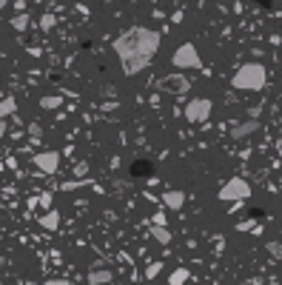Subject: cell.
<instances>
[{
	"mask_svg": "<svg viewBox=\"0 0 282 285\" xmlns=\"http://www.w3.org/2000/svg\"><path fill=\"white\" fill-rule=\"evenodd\" d=\"M129 3H131V0H129Z\"/></svg>",
	"mask_w": 282,
	"mask_h": 285,
	"instance_id": "d4e9b609",
	"label": "cell"
},
{
	"mask_svg": "<svg viewBox=\"0 0 282 285\" xmlns=\"http://www.w3.org/2000/svg\"><path fill=\"white\" fill-rule=\"evenodd\" d=\"M43 285H71V283H68V280H46Z\"/></svg>",
	"mask_w": 282,
	"mask_h": 285,
	"instance_id": "7402d4cb",
	"label": "cell"
},
{
	"mask_svg": "<svg viewBox=\"0 0 282 285\" xmlns=\"http://www.w3.org/2000/svg\"><path fill=\"white\" fill-rule=\"evenodd\" d=\"M254 132H260V120H245V123H239V126L231 129V137L234 140H245V137H251Z\"/></svg>",
	"mask_w": 282,
	"mask_h": 285,
	"instance_id": "52a82bcc",
	"label": "cell"
},
{
	"mask_svg": "<svg viewBox=\"0 0 282 285\" xmlns=\"http://www.w3.org/2000/svg\"><path fill=\"white\" fill-rule=\"evenodd\" d=\"M154 240H157L160 245H168V242H171V231H168L166 225H154Z\"/></svg>",
	"mask_w": 282,
	"mask_h": 285,
	"instance_id": "4fadbf2b",
	"label": "cell"
},
{
	"mask_svg": "<svg viewBox=\"0 0 282 285\" xmlns=\"http://www.w3.org/2000/svg\"><path fill=\"white\" fill-rule=\"evenodd\" d=\"M265 83H268V71L262 63H242L231 77V86L237 91H262Z\"/></svg>",
	"mask_w": 282,
	"mask_h": 285,
	"instance_id": "7a4b0ae2",
	"label": "cell"
},
{
	"mask_svg": "<svg viewBox=\"0 0 282 285\" xmlns=\"http://www.w3.org/2000/svg\"><path fill=\"white\" fill-rule=\"evenodd\" d=\"M265 251H268V257L282 260V242H265Z\"/></svg>",
	"mask_w": 282,
	"mask_h": 285,
	"instance_id": "9a60e30c",
	"label": "cell"
},
{
	"mask_svg": "<svg viewBox=\"0 0 282 285\" xmlns=\"http://www.w3.org/2000/svg\"><path fill=\"white\" fill-rule=\"evenodd\" d=\"M15 109H17L15 97H3V100H0V120H6L9 114H15Z\"/></svg>",
	"mask_w": 282,
	"mask_h": 285,
	"instance_id": "7c38bea8",
	"label": "cell"
},
{
	"mask_svg": "<svg viewBox=\"0 0 282 285\" xmlns=\"http://www.w3.org/2000/svg\"><path fill=\"white\" fill-rule=\"evenodd\" d=\"M54 23H57V17L54 15H43L40 17V26H43V29H54Z\"/></svg>",
	"mask_w": 282,
	"mask_h": 285,
	"instance_id": "ac0fdd59",
	"label": "cell"
},
{
	"mask_svg": "<svg viewBox=\"0 0 282 285\" xmlns=\"http://www.w3.org/2000/svg\"><path fill=\"white\" fill-rule=\"evenodd\" d=\"M160 40H163L160 32H154L149 26H131L120 37H114V51L120 57V63H123V71L129 77L146 71L154 60V54H157V49H160Z\"/></svg>",
	"mask_w": 282,
	"mask_h": 285,
	"instance_id": "6da1fadb",
	"label": "cell"
},
{
	"mask_svg": "<svg viewBox=\"0 0 282 285\" xmlns=\"http://www.w3.org/2000/svg\"><path fill=\"white\" fill-rule=\"evenodd\" d=\"M211 111H214V103L208 100V97H194L185 106V120L188 123H205V120L211 117Z\"/></svg>",
	"mask_w": 282,
	"mask_h": 285,
	"instance_id": "5b68a950",
	"label": "cell"
},
{
	"mask_svg": "<svg viewBox=\"0 0 282 285\" xmlns=\"http://www.w3.org/2000/svg\"><path fill=\"white\" fill-rule=\"evenodd\" d=\"M188 280H191V271L185 268V265H180V268H174L168 274V285H185Z\"/></svg>",
	"mask_w": 282,
	"mask_h": 285,
	"instance_id": "8fae6325",
	"label": "cell"
},
{
	"mask_svg": "<svg viewBox=\"0 0 282 285\" xmlns=\"http://www.w3.org/2000/svg\"><path fill=\"white\" fill-rule=\"evenodd\" d=\"M160 271H163V263H149V268H146V280H157Z\"/></svg>",
	"mask_w": 282,
	"mask_h": 285,
	"instance_id": "2e32d148",
	"label": "cell"
},
{
	"mask_svg": "<svg viewBox=\"0 0 282 285\" xmlns=\"http://www.w3.org/2000/svg\"><path fill=\"white\" fill-rule=\"evenodd\" d=\"M60 103H63V97H60V94H51V97H43V100H40V106H43V109H49V111H54V109H60Z\"/></svg>",
	"mask_w": 282,
	"mask_h": 285,
	"instance_id": "5bb4252c",
	"label": "cell"
},
{
	"mask_svg": "<svg viewBox=\"0 0 282 285\" xmlns=\"http://www.w3.org/2000/svg\"><path fill=\"white\" fill-rule=\"evenodd\" d=\"M106 3H111V0H106Z\"/></svg>",
	"mask_w": 282,
	"mask_h": 285,
	"instance_id": "cb8c5ba5",
	"label": "cell"
},
{
	"mask_svg": "<svg viewBox=\"0 0 282 285\" xmlns=\"http://www.w3.org/2000/svg\"><path fill=\"white\" fill-rule=\"evenodd\" d=\"M37 205H40L43 211H46V208H51V194H40V197H37Z\"/></svg>",
	"mask_w": 282,
	"mask_h": 285,
	"instance_id": "d6986e66",
	"label": "cell"
},
{
	"mask_svg": "<svg viewBox=\"0 0 282 285\" xmlns=\"http://www.w3.org/2000/svg\"><path fill=\"white\" fill-rule=\"evenodd\" d=\"M237 228H239V231H260V225H257L254 219H251V222H239Z\"/></svg>",
	"mask_w": 282,
	"mask_h": 285,
	"instance_id": "ffe728a7",
	"label": "cell"
},
{
	"mask_svg": "<svg viewBox=\"0 0 282 285\" xmlns=\"http://www.w3.org/2000/svg\"><path fill=\"white\" fill-rule=\"evenodd\" d=\"M222 202H242L251 197V185L248 180H242V177H231L228 183H222L219 188V194H217Z\"/></svg>",
	"mask_w": 282,
	"mask_h": 285,
	"instance_id": "277c9868",
	"label": "cell"
},
{
	"mask_svg": "<svg viewBox=\"0 0 282 285\" xmlns=\"http://www.w3.org/2000/svg\"><path fill=\"white\" fill-rule=\"evenodd\" d=\"M171 66L180 68V71H188V68H199L202 66V57H199V51L194 43H183V46H177L174 54H171Z\"/></svg>",
	"mask_w": 282,
	"mask_h": 285,
	"instance_id": "3957f363",
	"label": "cell"
},
{
	"mask_svg": "<svg viewBox=\"0 0 282 285\" xmlns=\"http://www.w3.org/2000/svg\"><path fill=\"white\" fill-rule=\"evenodd\" d=\"M34 166L40 168L43 174H57V168H60V151H37L34 154Z\"/></svg>",
	"mask_w": 282,
	"mask_h": 285,
	"instance_id": "8992f818",
	"label": "cell"
},
{
	"mask_svg": "<svg viewBox=\"0 0 282 285\" xmlns=\"http://www.w3.org/2000/svg\"><path fill=\"white\" fill-rule=\"evenodd\" d=\"M163 205L171 208V211H180V208L185 205V194H183V191H177V188H171V191L163 194Z\"/></svg>",
	"mask_w": 282,
	"mask_h": 285,
	"instance_id": "9c48e42d",
	"label": "cell"
},
{
	"mask_svg": "<svg viewBox=\"0 0 282 285\" xmlns=\"http://www.w3.org/2000/svg\"><path fill=\"white\" fill-rule=\"evenodd\" d=\"M114 283V271L111 268H91L88 271V285H108Z\"/></svg>",
	"mask_w": 282,
	"mask_h": 285,
	"instance_id": "ba28073f",
	"label": "cell"
},
{
	"mask_svg": "<svg viewBox=\"0 0 282 285\" xmlns=\"http://www.w3.org/2000/svg\"><path fill=\"white\" fill-rule=\"evenodd\" d=\"M151 222H154V225H166L168 219H166V214L160 211V214H154V217H151Z\"/></svg>",
	"mask_w": 282,
	"mask_h": 285,
	"instance_id": "44dd1931",
	"label": "cell"
},
{
	"mask_svg": "<svg viewBox=\"0 0 282 285\" xmlns=\"http://www.w3.org/2000/svg\"><path fill=\"white\" fill-rule=\"evenodd\" d=\"M40 225H43L46 231H57V228H60V211H57V208H49V211L43 214V219H40Z\"/></svg>",
	"mask_w": 282,
	"mask_h": 285,
	"instance_id": "30bf717a",
	"label": "cell"
},
{
	"mask_svg": "<svg viewBox=\"0 0 282 285\" xmlns=\"http://www.w3.org/2000/svg\"><path fill=\"white\" fill-rule=\"evenodd\" d=\"M280 123H282V114H280Z\"/></svg>",
	"mask_w": 282,
	"mask_h": 285,
	"instance_id": "603a6c76",
	"label": "cell"
},
{
	"mask_svg": "<svg viewBox=\"0 0 282 285\" xmlns=\"http://www.w3.org/2000/svg\"><path fill=\"white\" fill-rule=\"evenodd\" d=\"M12 26H15L17 32H23V29L29 26V15H15L12 17Z\"/></svg>",
	"mask_w": 282,
	"mask_h": 285,
	"instance_id": "e0dca14e",
	"label": "cell"
}]
</instances>
